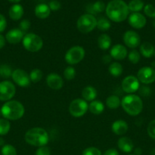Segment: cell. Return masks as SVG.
Returning <instances> with one entry per match:
<instances>
[{
	"label": "cell",
	"mask_w": 155,
	"mask_h": 155,
	"mask_svg": "<svg viewBox=\"0 0 155 155\" xmlns=\"http://www.w3.org/2000/svg\"><path fill=\"white\" fill-rule=\"evenodd\" d=\"M106 14L109 20L114 22H122L129 14L128 5L122 0H112L106 7Z\"/></svg>",
	"instance_id": "6da1fadb"
},
{
	"label": "cell",
	"mask_w": 155,
	"mask_h": 155,
	"mask_svg": "<svg viewBox=\"0 0 155 155\" xmlns=\"http://www.w3.org/2000/svg\"><path fill=\"white\" fill-rule=\"evenodd\" d=\"M25 109L24 105L15 100H10L5 103L1 108V114L8 120H17L24 116Z\"/></svg>",
	"instance_id": "7a4b0ae2"
},
{
	"label": "cell",
	"mask_w": 155,
	"mask_h": 155,
	"mask_svg": "<svg viewBox=\"0 0 155 155\" xmlns=\"http://www.w3.org/2000/svg\"><path fill=\"white\" fill-rule=\"evenodd\" d=\"M25 142L32 146H45L49 142V135L44 129L34 127L30 129L24 135Z\"/></svg>",
	"instance_id": "3957f363"
},
{
	"label": "cell",
	"mask_w": 155,
	"mask_h": 155,
	"mask_svg": "<svg viewBox=\"0 0 155 155\" xmlns=\"http://www.w3.org/2000/svg\"><path fill=\"white\" fill-rule=\"evenodd\" d=\"M121 105L123 110L132 117L138 116L143 110V101L138 95L129 94L122 99Z\"/></svg>",
	"instance_id": "277c9868"
},
{
	"label": "cell",
	"mask_w": 155,
	"mask_h": 155,
	"mask_svg": "<svg viewBox=\"0 0 155 155\" xmlns=\"http://www.w3.org/2000/svg\"><path fill=\"white\" fill-rule=\"evenodd\" d=\"M23 46L30 52H36L43 48V42L42 38L37 34L30 33L24 36L22 40Z\"/></svg>",
	"instance_id": "5b68a950"
},
{
	"label": "cell",
	"mask_w": 155,
	"mask_h": 155,
	"mask_svg": "<svg viewBox=\"0 0 155 155\" xmlns=\"http://www.w3.org/2000/svg\"><path fill=\"white\" fill-rule=\"evenodd\" d=\"M97 20L95 17L90 14L81 15L77 21V28L81 33H88L93 31L97 27Z\"/></svg>",
	"instance_id": "8992f818"
},
{
	"label": "cell",
	"mask_w": 155,
	"mask_h": 155,
	"mask_svg": "<svg viewBox=\"0 0 155 155\" xmlns=\"http://www.w3.org/2000/svg\"><path fill=\"white\" fill-rule=\"evenodd\" d=\"M84 55L85 51L83 47L74 45L70 48L65 53V60L70 65L77 64L83 60Z\"/></svg>",
	"instance_id": "52a82bcc"
},
{
	"label": "cell",
	"mask_w": 155,
	"mask_h": 155,
	"mask_svg": "<svg viewBox=\"0 0 155 155\" xmlns=\"http://www.w3.org/2000/svg\"><path fill=\"white\" fill-rule=\"evenodd\" d=\"M88 110V104L82 98H76L69 104L68 110L70 114L74 117H81L86 114Z\"/></svg>",
	"instance_id": "ba28073f"
},
{
	"label": "cell",
	"mask_w": 155,
	"mask_h": 155,
	"mask_svg": "<svg viewBox=\"0 0 155 155\" xmlns=\"http://www.w3.org/2000/svg\"><path fill=\"white\" fill-rule=\"evenodd\" d=\"M15 86L9 80L0 82V101H10L15 95Z\"/></svg>",
	"instance_id": "9c48e42d"
},
{
	"label": "cell",
	"mask_w": 155,
	"mask_h": 155,
	"mask_svg": "<svg viewBox=\"0 0 155 155\" xmlns=\"http://www.w3.org/2000/svg\"><path fill=\"white\" fill-rule=\"evenodd\" d=\"M140 88V82L135 76H128L122 82V89L128 94L136 92Z\"/></svg>",
	"instance_id": "30bf717a"
},
{
	"label": "cell",
	"mask_w": 155,
	"mask_h": 155,
	"mask_svg": "<svg viewBox=\"0 0 155 155\" xmlns=\"http://www.w3.org/2000/svg\"><path fill=\"white\" fill-rule=\"evenodd\" d=\"M137 78L143 84H150L155 81V70L150 67H144L138 71Z\"/></svg>",
	"instance_id": "8fae6325"
},
{
	"label": "cell",
	"mask_w": 155,
	"mask_h": 155,
	"mask_svg": "<svg viewBox=\"0 0 155 155\" xmlns=\"http://www.w3.org/2000/svg\"><path fill=\"white\" fill-rule=\"evenodd\" d=\"M12 78L15 84L21 87H27L30 84V76L24 70L16 69L13 71Z\"/></svg>",
	"instance_id": "7c38bea8"
},
{
	"label": "cell",
	"mask_w": 155,
	"mask_h": 155,
	"mask_svg": "<svg viewBox=\"0 0 155 155\" xmlns=\"http://www.w3.org/2000/svg\"><path fill=\"white\" fill-rule=\"evenodd\" d=\"M123 42L129 48H135L141 44V37L135 31L128 30L123 35Z\"/></svg>",
	"instance_id": "4fadbf2b"
},
{
	"label": "cell",
	"mask_w": 155,
	"mask_h": 155,
	"mask_svg": "<svg viewBox=\"0 0 155 155\" xmlns=\"http://www.w3.org/2000/svg\"><path fill=\"white\" fill-rule=\"evenodd\" d=\"M129 23L133 28L141 29L146 25L147 20L145 17L139 12H134L129 16Z\"/></svg>",
	"instance_id": "5bb4252c"
},
{
	"label": "cell",
	"mask_w": 155,
	"mask_h": 155,
	"mask_svg": "<svg viewBox=\"0 0 155 155\" xmlns=\"http://www.w3.org/2000/svg\"><path fill=\"white\" fill-rule=\"evenodd\" d=\"M46 84L50 89L54 90H59L63 86V80L62 77L58 74L52 73L50 74L46 77Z\"/></svg>",
	"instance_id": "9a60e30c"
},
{
	"label": "cell",
	"mask_w": 155,
	"mask_h": 155,
	"mask_svg": "<svg viewBox=\"0 0 155 155\" xmlns=\"http://www.w3.org/2000/svg\"><path fill=\"white\" fill-rule=\"evenodd\" d=\"M24 36V32L20 29L14 28L6 33L5 39L11 44H18L23 40Z\"/></svg>",
	"instance_id": "2e32d148"
},
{
	"label": "cell",
	"mask_w": 155,
	"mask_h": 155,
	"mask_svg": "<svg viewBox=\"0 0 155 155\" xmlns=\"http://www.w3.org/2000/svg\"><path fill=\"white\" fill-rule=\"evenodd\" d=\"M128 55V51L126 47L121 44H116L112 47L110 50V56L112 58L117 61L124 60Z\"/></svg>",
	"instance_id": "e0dca14e"
},
{
	"label": "cell",
	"mask_w": 155,
	"mask_h": 155,
	"mask_svg": "<svg viewBox=\"0 0 155 155\" xmlns=\"http://www.w3.org/2000/svg\"><path fill=\"white\" fill-rule=\"evenodd\" d=\"M129 130V126L126 121L122 120H117L112 124V131L117 136H122L126 134Z\"/></svg>",
	"instance_id": "ac0fdd59"
},
{
	"label": "cell",
	"mask_w": 155,
	"mask_h": 155,
	"mask_svg": "<svg viewBox=\"0 0 155 155\" xmlns=\"http://www.w3.org/2000/svg\"><path fill=\"white\" fill-rule=\"evenodd\" d=\"M117 145H118L119 149L125 153L132 152L134 148L133 142L128 137L120 138L117 142Z\"/></svg>",
	"instance_id": "d6986e66"
},
{
	"label": "cell",
	"mask_w": 155,
	"mask_h": 155,
	"mask_svg": "<svg viewBox=\"0 0 155 155\" xmlns=\"http://www.w3.org/2000/svg\"><path fill=\"white\" fill-rule=\"evenodd\" d=\"M9 17L13 21H18L24 15V8L19 4H15L9 8Z\"/></svg>",
	"instance_id": "ffe728a7"
},
{
	"label": "cell",
	"mask_w": 155,
	"mask_h": 155,
	"mask_svg": "<svg viewBox=\"0 0 155 155\" xmlns=\"http://www.w3.org/2000/svg\"><path fill=\"white\" fill-rule=\"evenodd\" d=\"M50 8L46 4H39L35 8V15L40 19H46L50 15Z\"/></svg>",
	"instance_id": "44dd1931"
},
{
	"label": "cell",
	"mask_w": 155,
	"mask_h": 155,
	"mask_svg": "<svg viewBox=\"0 0 155 155\" xmlns=\"http://www.w3.org/2000/svg\"><path fill=\"white\" fill-rule=\"evenodd\" d=\"M97 95V90L93 86H86L82 90L81 95L84 100L86 101H93Z\"/></svg>",
	"instance_id": "7402d4cb"
},
{
	"label": "cell",
	"mask_w": 155,
	"mask_h": 155,
	"mask_svg": "<svg viewBox=\"0 0 155 155\" xmlns=\"http://www.w3.org/2000/svg\"><path fill=\"white\" fill-rule=\"evenodd\" d=\"M105 9H106V7H105L104 3L101 1H97L93 4L88 5L87 7V12L90 15H94L95 14L101 13Z\"/></svg>",
	"instance_id": "603a6c76"
},
{
	"label": "cell",
	"mask_w": 155,
	"mask_h": 155,
	"mask_svg": "<svg viewBox=\"0 0 155 155\" xmlns=\"http://www.w3.org/2000/svg\"><path fill=\"white\" fill-rule=\"evenodd\" d=\"M88 110L93 114L100 115L104 110V104L100 101L94 100V101H91L89 105H88Z\"/></svg>",
	"instance_id": "cb8c5ba5"
},
{
	"label": "cell",
	"mask_w": 155,
	"mask_h": 155,
	"mask_svg": "<svg viewBox=\"0 0 155 155\" xmlns=\"http://www.w3.org/2000/svg\"><path fill=\"white\" fill-rule=\"evenodd\" d=\"M155 49L153 45L148 42H144L140 46V54L145 58H150L154 54Z\"/></svg>",
	"instance_id": "d4e9b609"
},
{
	"label": "cell",
	"mask_w": 155,
	"mask_h": 155,
	"mask_svg": "<svg viewBox=\"0 0 155 155\" xmlns=\"http://www.w3.org/2000/svg\"><path fill=\"white\" fill-rule=\"evenodd\" d=\"M112 40L107 34H101L97 39V44L100 49L107 50L110 48Z\"/></svg>",
	"instance_id": "484cf974"
},
{
	"label": "cell",
	"mask_w": 155,
	"mask_h": 155,
	"mask_svg": "<svg viewBox=\"0 0 155 155\" xmlns=\"http://www.w3.org/2000/svg\"><path fill=\"white\" fill-rule=\"evenodd\" d=\"M106 104L109 109H117L121 105V100L116 95H110L106 100Z\"/></svg>",
	"instance_id": "4316f807"
},
{
	"label": "cell",
	"mask_w": 155,
	"mask_h": 155,
	"mask_svg": "<svg viewBox=\"0 0 155 155\" xmlns=\"http://www.w3.org/2000/svg\"><path fill=\"white\" fill-rule=\"evenodd\" d=\"M109 72L112 77H119L122 74L123 68L122 66L118 62H113V63L111 64L109 66Z\"/></svg>",
	"instance_id": "83f0119b"
},
{
	"label": "cell",
	"mask_w": 155,
	"mask_h": 155,
	"mask_svg": "<svg viewBox=\"0 0 155 155\" xmlns=\"http://www.w3.org/2000/svg\"><path fill=\"white\" fill-rule=\"evenodd\" d=\"M129 12H138L144 8V2L141 0H132L128 5Z\"/></svg>",
	"instance_id": "f1b7e54d"
},
{
	"label": "cell",
	"mask_w": 155,
	"mask_h": 155,
	"mask_svg": "<svg viewBox=\"0 0 155 155\" xmlns=\"http://www.w3.org/2000/svg\"><path fill=\"white\" fill-rule=\"evenodd\" d=\"M12 68L8 64L0 65V77L3 79H9L12 75Z\"/></svg>",
	"instance_id": "f546056e"
},
{
	"label": "cell",
	"mask_w": 155,
	"mask_h": 155,
	"mask_svg": "<svg viewBox=\"0 0 155 155\" xmlns=\"http://www.w3.org/2000/svg\"><path fill=\"white\" fill-rule=\"evenodd\" d=\"M97 27L101 31H107L111 27V24L108 19L105 18H101L97 21Z\"/></svg>",
	"instance_id": "4dcf8cb0"
},
{
	"label": "cell",
	"mask_w": 155,
	"mask_h": 155,
	"mask_svg": "<svg viewBox=\"0 0 155 155\" xmlns=\"http://www.w3.org/2000/svg\"><path fill=\"white\" fill-rule=\"evenodd\" d=\"M11 129V124L8 120L0 119V136H5L9 133Z\"/></svg>",
	"instance_id": "1f68e13d"
},
{
	"label": "cell",
	"mask_w": 155,
	"mask_h": 155,
	"mask_svg": "<svg viewBox=\"0 0 155 155\" xmlns=\"http://www.w3.org/2000/svg\"><path fill=\"white\" fill-rule=\"evenodd\" d=\"M30 81L33 83H38L41 80L43 77V73L40 69H33L30 73Z\"/></svg>",
	"instance_id": "d6a6232c"
},
{
	"label": "cell",
	"mask_w": 155,
	"mask_h": 155,
	"mask_svg": "<svg viewBox=\"0 0 155 155\" xmlns=\"http://www.w3.org/2000/svg\"><path fill=\"white\" fill-rule=\"evenodd\" d=\"M128 58H129V60L131 63L135 64H138L139 62L140 59H141V54L138 51L134 49L129 52Z\"/></svg>",
	"instance_id": "836d02e7"
},
{
	"label": "cell",
	"mask_w": 155,
	"mask_h": 155,
	"mask_svg": "<svg viewBox=\"0 0 155 155\" xmlns=\"http://www.w3.org/2000/svg\"><path fill=\"white\" fill-rule=\"evenodd\" d=\"M63 75H64V77L65 78V80H71L75 77L76 71L73 67L68 66L67 67V68L65 69V71H64Z\"/></svg>",
	"instance_id": "e575fe53"
},
{
	"label": "cell",
	"mask_w": 155,
	"mask_h": 155,
	"mask_svg": "<svg viewBox=\"0 0 155 155\" xmlns=\"http://www.w3.org/2000/svg\"><path fill=\"white\" fill-rule=\"evenodd\" d=\"M2 155H17V151L12 145H5L2 148Z\"/></svg>",
	"instance_id": "d590c367"
},
{
	"label": "cell",
	"mask_w": 155,
	"mask_h": 155,
	"mask_svg": "<svg viewBox=\"0 0 155 155\" xmlns=\"http://www.w3.org/2000/svg\"><path fill=\"white\" fill-rule=\"evenodd\" d=\"M144 14H145L147 17H149V18H155V7L153 5H146L144 8Z\"/></svg>",
	"instance_id": "8d00e7d4"
},
{
	"label": "cell",
	"mask_w": 155,
	"mask_h": 155,
	"mask_svg": "<svg viewBox=\"0 0 155 155\" xmlns=\"http://www.w3.org/2000/svg\"><path fill=\"white\" fill-rule=\"evenodd\" d=\"M82 155H102L101 151L95 147H90L84 150Z\"/></svg>",
	"instance_id": "74e56055"
},
{
	"label": "cell",
	"mask_w": 155,
	"mask_h": 155,
	"mask_svg": "<svg viewBox=\"0 0 155 155\" xmlns=\"http://www.w3.org/2000/svg\"><path fill=\"white\" fill-rule=\"evenodd\" d=\"M147 134L152 139L155 140V120L150 121L147 126Z\"/></svg>",
	"instance_id": "f35d334b"
},
{
	"label": "cell",
	"mask_w": 155,
	"mask_h": 155,
	"mask_svg": "<svg viewBox=\"0 0 155 155\" xmlns=\"http://www.w3.org/2000/svg\"><path fill=\"white\" fill-rule=\"evenodd\" d=\"M35 155H51V151H50V148L46 145L39 147L36 151Z\"/></svg>",
	"instance_id": "ab89813d"
},
{
	"label": "cell",
	"mask_w": 155,
	"mask_h": 155,
	"mask_svg": "<svg viewBox=\"0 0 155 155\" xmlns=\"http://www.w3.org/2000/svg\"><path fill=\"white\" fill-rule=\"evenodd\" d=\"M19 27H20L19 28L20 30L24 33V32L27 31V30L30 28V22L28 21V20H23V21H21V22L20 23Z\"/></svg>",
	"instance_id": "60d3db41"
},
{
	"label": "cell",
	"mask_w": 155,
	"mask_h": 155,
	"mask_svg": "<svg viewBox=\"0 0 155 155\" xmlns=\"http://www.w3.org/2000/svg\"><path fill=\"white\" fill-rule=\"evenodd\" d=\"M49 7H50V10L52 11H58L59 9H60L61 4L57 0H53L49 4Z\"/></svg>",
	"instance_id": "b9f144b4"
},
{
	"label": "cell",
	"mask_w": 155,
	"mask_h": 155,
	"mask_svg": "<svg viewBox=\"0 0 155 155\" xmlns=\"http://www.w3.org/2000/svg\"><path fill=\"white\" fill-rule=\"evenodd\" d=\"M7 27V21L5 18L2 14H0V33H2Z\"/></svg>",
	"instance_id": "7bdbcfd3"
},
{
	"label": "cell",
	"mask_w": 155,
	"mask_h": 155,
	"mask_svg": "<svg viewBox=\"0 0 155 155\" xmlns=\"http://www.w3.org/2000/svg\"><path fill=\"white\" fill-rule=\"evenodd\" d=\"M103 155H119V154L117 150L114 149V148H110V149L106 150Z\"/></svg>",
	"instance_id": "ee69618b"
},
{
	"label": "cell",
	"mask_w": 155,
	"mask_h": 155,
	"mask_svg": "<svg viewBox=\"0 0 155 155\" xmlns=\"http://www.w3.org/2000/svg\"><path fill=\"white\" fill-rule=\"evenodd\" d=\"M140 93L142 95H144V96H147V95H148L149 93H150V89L147 87H142L141 89Z\"/></svg>",
	"instance_id": "f6af8a7d"
},
{
	"label": "cell",
	"mask_w": 155,
	"mask_h": 155,
	"mask_svg": "<svg viewBox=\"0 0 155 155\" xmlns=\"http://www.w3.org/2000/svg\"><path fill=\"white\" fill-rule=\"evenodd\" d=\"M5 37L4 36H2V34H0V49H2L5 45Z\"/></svg>",
	"instance_id": "bcb514c9"
},
{
	"label": "cell",
	"mask_w": 155,
	"mask_h": 155,
	"mask_svg": "<svg viewBox=\"0 0 155 155\" xmlns=\"http://www.w3.org/2000/svg\"><path fill=\"white\" fill-rule=\"evenodd\" d=\"M111 60H112V57L110 56V54H109V55H108V54L104 55L103 57V58H102V61H103V62L104 64L109 63V62L111 61Z\"/></svg>",
	"instance_id": "7dc6e473"
},
{
	"label": "cell",
	"mask_w": 155,
	"mask_h": 155,
	"mask_svg": "<svg viewBox=\"0 0 155 155\" xmlns=\"http://www.w3.org/2000/svg\"><path fill=\"white\" fill-rule=\"evenodd\" d=\"M141 153H142V151H141V148H136L135 150V155H141Z\"/></svg>",
	"instance_id": "c3c4849f"
},
{
	"label": "cell",
	"mask_w": 155,
	"mask_h": 155,
	"mask_svg": "<svg viewBox=\"0 0 155 155\" xmlns=\"http://www.w3.org/2000/svg\"><path fill=\"white\" fill-rule=\"evenodd\" d=\"M5 145V140L2 138L0 137V146H4Z\"/></svg>",
	"instance_id": "681fc988"
},
{
	"label": "cell",
	"mask_w": 155,
	"mask_h": 155,
	"mask_svg": "<svg viewBox=\"0 0 155 155\" xmlns=\"http://www.w3.org/2000/svg\"><path fill=\"white\" fill-rule=\"evenodd\" d=\"M8 1L11 2L17 3V2H20V1H21V0H8Z\"/></svg>",
	"instance_id": "f907efd6"
},
{
	"label": "cell",
	"mask_w": 155,
	"mask_h": 155,
	"mask_svg": "<svg viewBox=\"0 0 155 155\" xmlns=\"http://www.w3.org/2000/svg\"><path fill=\"white\" fill-rule=\"evenodd\" d=\"M0 115H1V110H0Z\"/></svg>",
	"instance_id": "816d5d0a"
},
{
	"label": "cell",
	"mask_w": 155,
	"mask_h": 155,
	"mask_svg": "<svg viewBox=\"0 0 155 155\" xmlns=\"http://www.w3.org/2000/svg\"><path fill=\"white\" fill-rule=\"evenodd\" d=\"M130 155H135V154H130Z\"/></svg>",
	"instance_id": "f5cc1de1"
},
{
	"label": "cell",
	"mask_w": 155,
	"mask_h": 155,
	"mask_svg": "<svg viewBox=\"0 0 155 155\" xmlns=\"http://www.w3.org/2000/svg\"><path fill=\"white\" fill-rule=\"evenodd\" d=\"M154 55H155V52H154Z\"/></svg>",
	"instance_id": "db71d44e"
}]
</instances>
